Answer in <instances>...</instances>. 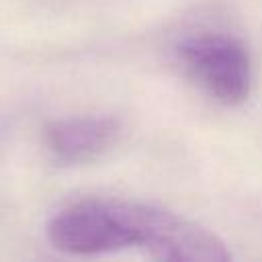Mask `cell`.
<instances>
[{"mask_svg":"<svg viewBox=\"0 0 262 262\" xmlns=\"http://www.w3.org/2000/svg\"><path fill=\"white\" fill-rule=\"evenodd\" d=\"M49 244L70 256H96L141 248L156 260L227 262L231 252L207 227L172 211L123 201H78L47 223Z\"/></svg>","mask_w":262,"mask_h":262,"instance_id":"obj_1","label":"cell"},{"mask_svg":"<svg viewBox=\"0 0 262 262\" xmlns=\"http://www.w3.org/2000/svg\"><path fill=\"white\" fill-rule=\"evenodd\" d=\"M186 74L215 100L239 104L250 96L252 59L246 45L225 33H199L178 45Z\"/></svg>","mask_w":262,"mask_h":262,"instance_id":"obj_2","label":"cell"},{"mask_svg":"<svg viewBox=\"0 0 262 262\" xmlns=\"http://www.w3.org/2000/svg\"><path fill=\"white\" fill-rule=\"evenodd\" d=\"M121 125L113 117L86 115L49 121L43 129V143L49 156L66 166L86 164L108 151L117 137Z\"/></svg>","mask_w":262,"mask_h":262,"instance_id":"obj_3","label":"cell"}]
</instances>
